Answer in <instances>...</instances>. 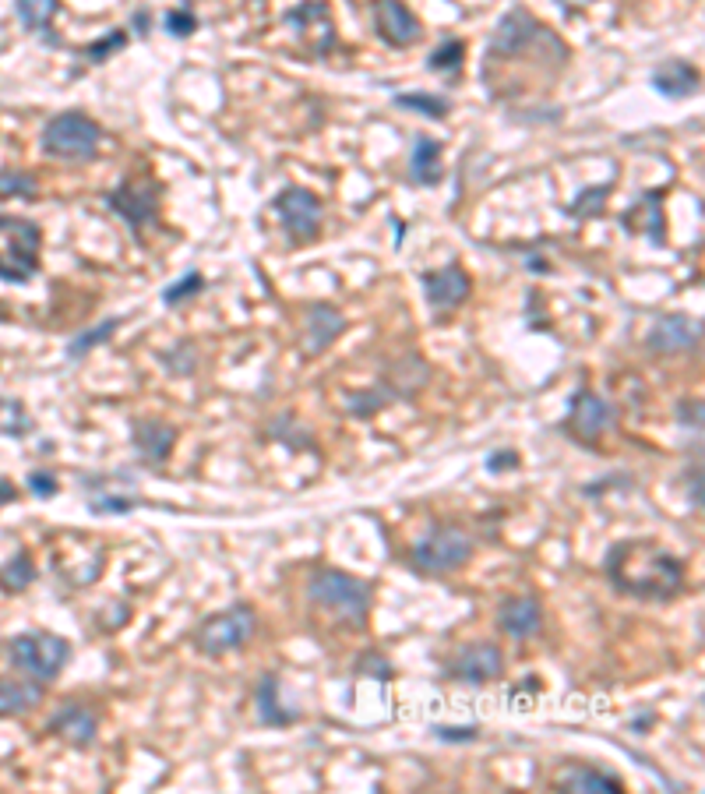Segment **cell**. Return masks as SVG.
<instances>
[{
	"label": "cell",
	"mask_w": 705,
	"mask_h": 794,
	"mask_svg": "<svg viewBox=\"0 0 705 794\" xmlns=\"http://www.w3.org/2000/svg\"><path fill=\"white\" fill-rule=\"evenodd\" d=\"M603 576L621 597L667 604L684 590V562L649 537L617 540L603 558Z\"/></svg>",
	"instance_id": "obj_1"
},
{
	"label": "cell",
	"mask_w": 705,
	"mask_h": 794,
	"mask_svg": "<svg viewBox=\"0 0 705 794\" xmlns=\"http://www.w3.org/2000/svg\"><path fill=\"white\" fill-rule=\"evenodd\" d=\"M307 600L318 611H328V615L364 629L374 604V586L353 572L335 569V565H314L307 576Z\"/></svg>",
	"instance_id": "obj_2"
},
{
	"label": "cell",
	"mask_w": 705,
	"mask_h": 794,
	"mask_svg": "<svg viewBox=\"0 0 705 794\" xmlns=\"http://www.w3.org/2000/svg\"><path fill=\"white\" fill-rule=\"evenodd\" d=\"M473 555H476V540L466 526L438 523L413 544L409 565L420 576H452V572L466 569Z\"/></svg>",
	"instance_id": "obj_3"
},
{
	"label": "cell",
	"mask_w": 705,
	"mask_h": 794,
	"mask_svg": "<svg viewBox=\"0 0 705 794\" xmlns=\"http://www.w3.org/2000/svg\"><path fill=\"white\" fill-rule=\"evenodd\" d=\"M254 632H258V611L247 600H237V604L201 618L191 632V643L201 657H226L233 650H244Z\"/></svg>",
	"instance_id": "obj_4"
},
{
	"label": "cell",
	"mask_w": 705,
	"mask_h": 794,
	"mask_svg": "<svg viewBox=\"0 0 705 794\" xmlns=\"http://www.w3.org/2000/svg\"><path fill=\"white\" fill-rule=\"evenodd\" d=\"M99 142H103V128L96 120L85 117L82 110H67L46 120L39 149L50 159H64V163H89L96 159Z\"/></svg>",
	"instance_id": "obj_5"
},
{
	"label": "cell",
	"mask_w": 705,
	"mask_h": 794,
	"mask_svg": "<svg viewBox=\"0 0 705 794\" xmlns=\"http://www.w3.org/2000/svg\"><path fill=\"white\" fill-rule=\"evenodd\" d=\"M8 660L18 675L50 685L71 660V643L57 632H22L8 643Z\"/></svg>",
	"instance_id": "obj_6"
},
{
	"label": "cell",
	"mask_w": 705,
	"mask_h": 794,
	"mask_svg": "<svg viewBox=\"0 0 705 794\" xmlns=\"http://www.w3.org/2000/svg\"><path fill=\"white\" fill-rule=\"evenodd\" d=\"M43 230L32 219L0 216V279L4 283H29L39 272Z\"/></svg>",
	"instance_id": "obj_7"
},
{
	"label": "cell",
	"mask_w": 705,
	"mask_h": 794,
	"mask_svg": "<svg viewBox=\"0 0 705 794\" xmlns=\"http://www.w3.org/2000/svg\"><path fill=\"white\" fill-rule=\"evenodd\" d=\"M505 675V653H501L498 643L490 639H476V643H466L445 660V678L452 682H466V685H490Z\"/></svg>",
	"instance_id": "obj_8"
},
{
	"label": "cell",
	"mask_w": 705,
	"mask_h": 794,
	"mask_svg": "<svg viewBox=\"0 0 705 794\" xmlns=\"http://www.w3.org/2000/svg\"><path fill=\"white\" fill-rule=\"evenodd\" d=\"M610 424H614V406H610L607 399L596 396V392H589V389L572 392L568 413H564V420H561V431L572 438V442L596 445Z\"/></svg>",
	"instance_id": "obj_9"
},
{
	"label": "cell",
	"mask_w": 705,
	"mask_h": 794,
	"mask_svg": "<svg viewBox=\"0 0 705 794\" xmlns=\"http://www.w3.org/2000/svg\"><path fill=\"white\" fill-rule=\"evenodd\" d=\"M272 212L279 216V223L286 226L297 244H307V240L318 237L321 230V198L307 188H282L279 195L272 198Z\"/></svg>",
	"instance_id": "obj_10"
},
{
	"label": "cell",
	"mask_w": 705,
	"mask_h": 794,
	"mask_svg": "<svg viewBox=\"0 0 705 794\" xmlns=\"http://www.w3.org/2000/svg\"><path fill=\"white\" fill-rule=\"evenodd\" d=\"M540 36H543V25L536 22L533 11L512 8V11H505V15H501L498 29H494V36H490L487 53H490V57H498V60L519 57V53H526Z\"/></svg>",
	"instance_id": "obj_11"
},
{
	"label": "cell",
	"mask_w": 705,
	"mask_h": 794,
	"mask_svg": "<svg viewBox=\"0 0 705 794\" xmlns=\"http://www.w3.org/2000/svg\"><path fill=\"white\" fill-rule=\"evenodd\" d=\"M106 205L124 219L134 230V237H141V230L156 219L159 209V188L156 184H120L106 195Z\"/></svg>",
	"instance_id": "obj_12"
},
{
	"label": "cell",
	"mask_w": 705,
	"mask_h": 794,
	"mask_svg": "<svg viewBox=\"0 0 705 794\" xmlns=\"http://www.w3.org/2000/svg\"><path fill=\"white\" fill-rule=\"evenodd\" d=\"M498 629L515 643L540 636L543 632V604L533 593H512L498 604Z\"/></svg>",
	"instance_id": "obj_13"
},
{
	"label": "cell",
	"mask_w": 705,
	"mask_h": 794,
	"mask_svg": "<svg viewBox=\"0 0 705 794\" xmlns=\"http://www.w3.org/2000/svg\"><path fill=\"white\" fill-rule=\"evenodd\" d=\"M702 339V322L688 315H663L646 332V346L660 357H674V353H688Z\"/></svg>",
	"instance_id": "obj_14"
},
{
	"label": "cell",
	"mask_w": 705,
	"mask_h": 794,
	"mask_svg": "<svg viewBox=\"0 0 705 794\" xmlns=\"http://www.w3.org/2000/svg\"><path fill=\"white\" fill-rule=\"evenodd\" d=\"M420 283H423V297H427V304H431L434 311H455L462 300L469 297V290H473L469 272L455 262L438 272H423Z\"/></svg>",
	"instance_id": "obj_15"
},
{
	"label": "cell",
	"mask_w": 705,
	"mask_h": 794,
	"mask_svg": "<svg viewBox=\"0 0 705 794\" xmlns=\"http://www.w3.org/2000/svg\"><path fill=\"white\" fill-rule=\"evenodd\" d=\"M374 29L388 46H413L420 43L423 29L420 18L402 4V0H374Z\"/></svg>",
	"instance_id": "obj_16"
},
{
	"label": "cell",
	"mask_w": 705,
	"mask_h": 794,
	"mask_svg": "<svg viewBox=\"0 0 705 794\" xmlns=\"http://www.w3.org/2000/svg\"><path fill=\"white\" fill-rule=\"evenodd\" d=\"M131 445L145 466H163L170 459L173 445H177V427L166 420H134L131 424Z\"/></svg>",
	"instance_id": "obj_17"
},
{
	"label": "cell",
	"mask_w": 705,
	"mask_h": 794,
	"mask_svg": "<svg viewBox=\"0 0 705 794\" xmlns=\"http://www.w3.org/2000/svg\"><path fill=\"white\" fill-rule=\"evenodd\" d=\"M50 735L64 738L75 749H89L99 735V713L85 703H64L50 720Z\"/></svg>",
	"instance_id": "obj_18"
},
{
	"label": "cell",
	"mask_w": 705,
	"mask_h": 794,
	"mask_svg": "<svg viewBox=\"0 0 705 794\" xmlns=\"http://www.w3.org/2000/svg\"><path fill=\"white\" fill-rule=\"evenodd\" d=\"M346 332V318L332 304H314L304 315V350L307 353H325L335 339Z\"/></svg>",
	"instance_id": "obj_19"
},
{
	"label": "cell",
	"mask_w": 705,
	"mask_h": 794,
	"mask_svg": "<svg viewBox=\"0 0 705 794\" xmlns=\"http://www.w3.org/2000/svg\"><path fill=\"white\" fill-rule=\"evenodd\" d=\"M85 491H89V509L96 516H127V512L138 509V495L131 491V480L127 484H110L106 477L85 480Z\"/></svg>",
	"instance_id": "obj_20"
},
{
	"label": "cell",
	"mask_w": 705,
	"mask_h": 794,
	"mask_svg": "<svg viewBox=\"0 0 705 794\" xmlns=\"http://www.w3.org/2000/svg\"><path fill=\"white\" fill-rule=\"evenodd\" d=\"M286 22L297 25V36L307 39L314 32V53H325L332 50L335 43V29H332V15H328V4L325 0H307V4H300L297 11H290L286 15Z\"/></svg>",
	"instance_id": "obj_21"
},
{
	"label": "cell",
	"mask_w": 705,
	"mask_h": 794,
	"mask_svg": "<svg viewBox=\"0 0 705 794\" xmlns=\"http://www.w3.org/2000/svg\"><path fill=\"white\" fill-rule=\"evenodd\" d=\"M279 675H261L258 692H254V706H258V720L265 727H293L300 720V710L293 703H282Z\"/></svg>",
	"instance_id": "obj_22"
},
{
	"label": "cell",
	"mask_w": 705,
	"mask_h": 794,
	"mask_svg": "<svg viewBox=\"0 0 705 794\" xmlns=\"http://www.w3.org/2000/svg\"><path fill=\"white\" fill-rule=\"evenodd\" d=\"M621 223L628 226L631 233H642V237H649L653 244H663V240H667V223H663V195H660V191H649V195H642L639 202L624 212Z\"/></svg>",
	"instance_id": "obj_23"
},
{
	"label": "cell",
	"mask_w": 705,
	"mask_h": 794,
	"mask_svg": "<svg viewBox=\"0 0 705 794\" xmlns=\"http://www.w3.org/2000/svg\"><path fill=\"white\" fill-rule=\"evenodd\" d=\"M554 784H557V791H586V794H614L624 787L617 777H610V773L596 770V766H586V763H568L554 777Z\"/></svg>",
	"instance_id": "obj_24"
},
{
	"label": "cell",
	"mask_w": 705,
	"mask_h": 794,
	"mask_svg": "<svg viewBox=\"0 0 705 794\" xmlns=\"http://www.w3.org/2000/svg\"><path fill=\"white\" fill-rule=\"evenodd\" d=\"M698 71L691 68L688 60H681V57H670L667 64H660V68L653 71V85H656V92L660 96H667V99H688V96H695L698 92Z\"/></svg>",
	"instance_id": "obj_25"
},
{
	"label": "cell",
	"mask_w": 705,
	"mask_h": 794,
	"mask_svg": "<svg viewBox=\"0 0 705 794\" xmlns=\"http://www.w3.org/2000/svg\"><path fill=\"white\" fill-rule=\"evenodd\" d=\"M441 177H445L441 173V142L420 135L413 142V152H409V180L420 184V188H434Z\"/></svg>",
	"instance_id": "obj_26"
},
{
	"label": "cell",
	"mask_w": 705,
	"mask_h": 794,
	"mask_svg": "<svg viewBox=\"0 0 705 794\" xmlns=\"http://www.w3.org/2000/svg\"><path fill=\"white\" fill-rule=\"evenodd\" d=\"M43 699V685L32 678H0V717H22L36 710Z\"/></svg>",
	"instance_id": "obj_27"
},
{
	"label": "cell",
	"mask_w": 705,
	"mask_h": 794,
	"mask_svg": "<svg viewBox=\"0 0 705 794\" xmlns=\"http://www.w3.org/2000/svg\"><path fill=\"white\" fill-rule=\"evenodd\" d=\"M395 389L388 382H378L371 385V389H360V392H349L346 399V410L353 413V417H374L378 410H385L388 403H395Z\"/></svg>",
	"instance_id": "obj_28"
},
{
	"label": "cell",
	"mask_w": 705,
	"mask_h": 794,
	"mask_svg": "<svg viewBox=\"0 0 705 794\" xmlns=\"http://www.w3.org/2000/svg\"><path fill=\"white\" fill-rule=\"evenodd\" d=\"M392 103L409 113H420L427 120H445L448 110H452V103L445 96H434V92H395Z\"/></svg>",
	"instance_id": "obj_29"
},
{
	"label": "cell",
	"mask_w": 705,
	"mask_h": 794,
	"mask_svg": "<svg viewBox=\"0 0 705 794\" xmlns=\"http://www.w3.org/2000/svg\"><path fill=\"white\" fill-rule=\"evenodd\" d=\"M36 583V565H32L29 551H18L11 562L0 565V590L4 593H22Z\"/></svg>",
	"instance_id": "obj_30"
},
{
	"label": "cell",
	"mask_w": 705,
	"mask_h": 794,
	"mask_svg": "<svg viewBox=\"0 0 705 794\" xmlns=\"http://www.w3.org/2000/svg\"><path fill=\"white\" fill-rule=\"evenodd\" d=\"M57 11H60V0H15L18 22L29 32H50Z\"/></svg>",
	"instance_id": "obj_31"
},
{
	"label": "cell",
	"mask_w": 705,
	"mask_h": 794,
	"mask_svg": "<svg viewBox=\"0 0 705 794\" xmlns=\"http://www.w3.org/2000/svg\"><path fill=\"white\" fill-rule=\"evenodd\" d=\"M117 329H120V318H103V322H99V325H92V329H85L82 336L71 339V346H67V357H71V360H82L89 350L103 346L106 339H110Z\"/></svg>",
	"instance_id": "obj_32"
},
{
	"label": "cell",
	"mask_w": 705,
	"mask_h": 794,
	"mask_svg": "<svg viewBox=\"0 0 705 794\" xmlns=\"http://www.w3.org/2000/svg\"><path fill=\"white\" fill-rule=\"evenodd\" d=\"M610 184H614V180H607V184H596V188L579 191V195H575V202L568 205L564 212H568L572 219H593V216H600V212H603V198H607Z\"/></svg>",
	"instance_id": "obj_33"
},
{
	"label": "cell",
	"mask_w": 705,
	"mask_h": 794,
	"mask_svg": "<svg viewBox=\"0 0 705 794\" xmlns=\"http://www.w3.org/2000/svg\"><path fill=\"white\" fill-rule=\"evenodd\" d=\"M39 184L25 170H0V202L4 198H36Z\"/></svg>",
	"instance_id": "obj_34"
},
{
	"label": "cell",
	"mask_w": 705,
	"mask_h": 794,
	"mask_svg": "<svg viewBox=\"0 0 705 794\" xmlns=\"http://www.w3.org/2000/svg\"><path fill=\"white\" fill-rule=\"evenodd\" d=\"M462 60H466V43H462V39H445V43L427 57V68L438 71V75L441 71H459Z\"/></svg>",
	"instance_id": "obj_35"
},
{
	"label": "cell",
	"mask_w": 705,
	"mask_h": 794,
	"mask_svg": "<svg viewBox=\"0 0 705 794\" xmlns=\"http://www.w3.org/2000/svg\"><path fill=\"white\" fill-rule=\"evenodd\" d=\"M201 290H205V276L194 269V272H187V276H180L173 286H166L163 304H170V308H173V304H180V300H191L194 293H201Z\"/></svg>",
	"instance_id": "obj_36"
},
{
	"label": "cell",
	"mask_w": 705,
	"mask_h": 794,
	"mask_svg": "<svg viewBox=\"0 0 705 794\" xmlns=\"http://www.w3.org/2000/svg\"><path fill=\"white\" fill-rule=\"evenodd\" d=\"M120 46H127V29H113L110 36L89 43L85 46V57H89V64H103V60H110V53H117Z\"/></svg>",
	"instance_id": "obj_37"
},
{
	"label": "cell",
	"mask_w": 705,
	"mask_h": 794,
	"mask_svg": "<svg viewBox=\"0 0 705 794\" xmlns=\"http://www.w3.org/2000/svg\"><path fill=\"white\" fill-rule=\"evenodd\" d=\"M163 29L170 32L173 39H187V36H194L198 32V18H194V11H166V18H163Z\"/></svg>",
	"instance_id": "obj_38"
},
{
	"label": "cell",
	"mask_w": 705,
	"mask_h": 794,
	"mask_svg": "<svg viewBox=\"0 0 705 794\" xmlns=\"http://www.w3.org/2000/svg\"><path fill=\"white\" fill-rule=\"evenodd\" d=\"M357 675H371L378 678V682H388L392 678V664H388V657H381L378 650H367L364 657L357 660V667H353Z\"/></svg>",
	"instance_id": "obj_39"
},
{
	"label": "cell",
	"mask_w": 705,
	"mask_h": 794,
	"mask_svg": "<svg viewBox=\"0 0 705 794\" xmlns=\"http://www.w3.org/2000/svg\"><path fill=\"white\" fill-rule=\"evenodd\" d=\"M431 735L438 738V742H448V745H466V742H476V738H480V727H476V724H466V727L434 724Z\"/></svg>",
	"instance_id": "obj_40"
},
{
	"label": "cell",
	"mask_w": 705,
	"mask_h": 794,
	"mask_svg": "<svg viewBox=\"0 0 705 794\" xmlns=\"http://www.w3.org/2000/svg\"><path fill=\"white\" fill-rule=\"evenodd\" d=\"M286 424H290V413H282L279 420H275L272 427H268V438H275V442H286L290 449H300V445H311V435H304V431H286Z\"/></svg>",
	"instance_id": "obj_41"
},
{
	"label": "cell",
	"mask_w": 705,
	"mask_h": 794,
	"mask_svg": "<svg viewBox=\"0 0 705 794\" xmlns=\"http://www.w3.org/2000/svg\"><path fill=\"white\" fill-rule=\"evenodd\" d=\"M166 368H170V375H191L194 371V346L187 343V360H184V343L177 346L173 353H166Z\"/></svg>",
	"instance_id": "obj_42"
},
{
	"label": "cell",
	"mask_w": 705,
	"mask_h": 794,
	"mask_svg": "<svg viewBox=\"0 0 705 794\" xmlns=\"http://www.w3.org/2000/svg\"><path fill=\"white\" fill-rule=\"evenodd\" d=\"M29 491L36 498H53L57 495V477H53V473H43V470L29 473Z\"/></svg>",
	"instance_id": "obj_43"
},
{
	"label": "cell",
	"mask_w": 705,
	"mask_h": 794,
	"mask_svg": "<svg viewBox=\"0 0 705 794\" xmlns=\"http://www.w3.org/2000/svg\"><path fill=\"white\" fill-rule=\"evenodd\" d=\"M677 417H681L684 427H702V399H681L677 403Z\"/></svg>",
	"instance_id": "obj_44"
},
{
	"label": "cell",
	"mask_w": 705,
	"mask_h": 794,
	"mask_svg": "<svg viewBox=\"0 0 705 794\" xmlns=\"http://www.w3.org/2000/svg\"><path fill=\"white\" fill-rule=\"evenodd\" d=\"M512 466H519V456H515L512 449H501L498 456L487 459V470H494V473H498V470H512Z\"/></svg>",
	"instance_id": "obj_45"
},
{
	"label": "cell",
	"mask_w": 705,
	"mask_h": 794,
	"mask_svg": "<svg viewBox=\"0 0 705 794\" xmlns=\"http://www.w3.org/2000/svg\"><path fill=\"white\" fill-rule=\"evenodd\" d=\"M688 502L691 509H702V466L695 463V473H691V487H688Z\"/></svg>",
	"instance_id": "obj_46"
},
{
	"label": "cell",
	"mask_w": 705,
	"mask_h": 794,
	"mask_svg": "<svg viewBox=\"0 0 705 794\" xmlns=\"http://www.w3.org/2000/svg\"><path fill=\"white\" fill-rule=\"evenodd\" d=\"M18 498V491H15V484H11L8 477H0V505H8V502H15Z\"/></svg>",
	"instance_id": "obj_47"
},
{
	"label": "cell",
	"mask_w": 705,
	"mask_h": 794,
	"mask_svg": "<svg viewBox=\"0 0 705 794\" xmlns=\"http://www.w3.org/2000/svg\"><path fill=\"white\" fill-rule=\"evenodd\" d=\"M134 32H138V36H149V11H138V15H134Z\"/></svg>",
	"instance_id": "obj_48"
},
{
	"label": "cell",
	"mask_w": 705,
	"mask_h": 794,
	"mask_svg": "<svg viewBox=\"0 0 705 794\" xmlns=\"http://www.w3.org/2000/svg\"><path fill=\"white\" fill-rule=\"evenodd\" d=\"M564 11H579V8H586V4H593V0H557Z\"/></svg>",
	"instance_id": "obj_49"
}]
</instances>
